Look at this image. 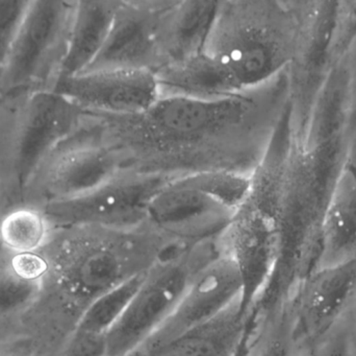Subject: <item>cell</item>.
<instances>
[{"label": "cell", "instance_id": "cell-11", "mask_svg": "<svg viewBox=\"0 0 356 356\" xmlns=\"http://www.w3.org/2000/svg\"><path fill=\"white\" fill-rule=\"evenodd\" d=\"M242 297V281L224 253L193 278L172 315L141 350L152 356L182 334L223 313Z\"/></svg>", "mask_w": 356, "mask_h": 356}, {"label": "cell", "instance_id": "cell-25", "mask_svg": "<svg viewBox=\"0 0 356 356\" xmlns=\"http://www.w3.org/2000/svg\"><path fill=\"white\" fill-rule=\"evenodd\" d=\"M29 0H0V75Z\"/></svg>", "mask_w": 356, "mask_h": 356}, {"label": "cell", "instance_id": "cell-10", "mask_svg": "<svg viewBox=\"0 0 356 356\" xmlns=\"http://www.w3.org/2000/svg\"><path fill=\"white\" fill-rule=\"evenodd\" d=\"M171 0L119 2L104 47L85 71L142 69L156 73L162 67L161 29Z\"/></svg>", "mask_w": 356, "mask_h": 356}, {"label": "cell", "instance_id": "cell-6", "mask_svg": "<svg viewBox=\"0 0 356 356\" xmlns=\"http://www.w3.org/2000/svg\"><path fill=\"white\" fill-rule=\"evenodd\" d=\"M76 3L29 0L0 75V98L54 91L68 50Z\"/></svg>", "mask_w": 356, "mask_h": 356}, {"label": "cell", "instance_id": "cell-20", "mask_svg": "<svg viewBox=\"0 0 356 356\" xmlns=\"http://www.w3.org/2000/svg\"><path fill=\"white\" fill-rule=\"evenodd\" d=\"M356 257V171L347 167L328 205L317 267ZM315 269V270H316Z\"/></svg>", "mask_w": 356, "mask_h": 356}, {"label": "cell", "instance_id": "cell-7", "mask_svg": "<svg viewBox=\"0 0 356 356\" xmlns=\"http://www.w3.org/2000/svg\"><path fill=\"white\" fill-rule=\"evenodd\" d=\"M120 171L118 156L100 137L90 112L85 125L44 159L27 186L23 204L43 208L79 198Z\"/></svg>", "mask_w": 356, "mask_h": 356}, {"label": "cell", "instance_id": "cell-29", "mask_svg": "<svg viewBox=\"0 0 356 356\" xmlns=\"http://www.w3.org/2000/svg\"><path fill=\"white\" fill-rule=\"evenodd\" d=\"M0 356H23L20 353L8 349H0Z\"/></svg>", "mask_w": 356, "mask_h": 356}, {"label": "cell", "instance_id": "cell-3", "mask_svg": "<svg viewBox=\"0 0 356 356\" xmlns=\"http://www.w3.org/2000/svg\"><path fill=\"white\" fill-rule=\"evenodd\" d=\"M305 1H220L204 52L241 89L261 87L288 70L298 52Z\"/></svg>", "mask_w": 356, "mask_h": 356}, {"label": "cell", "instance_id": "cell-5", "mask_svg": "<svg viewBox=\"0 0 356 356\" xmlns=\"http://www.w3.org/2000/svg\"><path fill=\"white\" fill-rule=\"evenodd\" d=\"M220 238L177 245L167 251L144 275L127 311L108 334L106 356L138 350L156 334L172 315L193 278L223 253Z\"/></svg>", "mask_w": 356, "mask_h": 356}, {"label": "cell", "instance_id": "cell-28", "mask_svg": "<svg viewBox=\"0 0 356 356\" xmlns=\"http://www.w3.org/2000/svg\"><path fill=\"white\" fill-rule=\"evenodd\" d=\"M254 322L255 319L254 321H253V323L251 324L250 327H249L246 336H244V339H243L242 342H241V344L238 345V349H236V353H234V355L232 356H247V351H248L249 339H250L251 332H252L253 326H254Z\"/></svg>", "mask_w": 356, "mask_h": 356}, {"label": "cell", "instance_id": "cell-1", "mask_svg": "<svg viewBox=\"0 0 356 356\" xmlns=\"http://www.w3.org/2000/svg\"><path fill=\"white\" fill-rule=\"evenodd\" d=\"M290 106L288 70L219 100H159L133 116L93 113L121 171L178 179L209 171L252 177Z\"/></svg>", "mask_w": 356, "mask_h": 356}, {"label": "cell", "instance_id": "cell-22", "mask_svg": "<svg viewBox=\"0 0 356 356\" xmlns=\"http://www.w3.org/2000/svg\"><path fill=\"white\" fill-rule=\"evenodd\" d=\"M54 229L43 209L19 205L0 217V247L15 254L39 253L49 242Z\"/></svg>", "mask_w": 356, "mask_h": 356}, {"label": "cell", "instance_id": "cell-16", "mask_svg": "<svg viewBox=\"0 0 356 356\" xmlns=\"http://www.w3.org/2000/svg\"><path fill=\"white\" fill-rule=\"evenodd\" d=\"M219 2L171 0L161 29V68L204 52Z\"/></svg>", "mask_w": 356, "mask_h": 356}, {"label": "cell", "instance_id": "cell-26", "mask_svg": "<svg viewBox=\"0 0 356 356\" xmlns=\"http://www.w3.org/2000/svg\"><path fill=\"white\" fill-rule=\"evenodd\" d=\"M307 356H355L349 343L345 318L321 340L309 347Z\"/></svg>", "mask_w": 356, "mask_h": 356}, {"label": "cell", "instance_id": "cell-23", "mask_svg": "<svg viewBox=\"0 0 356 356\" xmlns=\"http://www.w3.org/2000/svg\"><path fill=\"white\" fill-rule=\"evenodd\" d=\"M143 277L122 284L94 300L86 309L75 334L108 339L111 330L127 311Z\"/></svg>", "mask_w": 356, "mask_h": 356}, {"label": "cell", "instance_id": "cell-8", "mask_svg": "<svg viewBox=\"0 0 356 356\" xmlns=\"http://www.w3.org/2000/svg\"><path fill=\"white\" fill-rule=\"evenodd\" d=\"M276 217V207L250 189L248 198L234 213L220 238L222 251L240 275L241 307L248 314L254 311L275 269Z\"/></svg>", "mask_w": 356, "mask_h": 356}, {"label": "cell", "instance_id": "cell-14", "mask_svg": "<svg viewBox=\"0 0 356 356\" xmlns=\"http://www.w3.org/2000/svg\"><path fill=\"white\" fill-rule=\"evenodd\" d=\"M234 213L178 178L152 199L147 223L177 245H192L220 238Z\"/></svg>", "mask_w": 356, "mask_h": 356}, {"label": "cell", "instance_id": "cell-31", "mask_svg": "<svg viewBox=\"0 0 356 356\" xmlns=\"http://www.w3.org/2000/svg\"><path fill=\"white\" fill-rule=\"evenodd\" d=\"M0 217H1V208H0Z\"/></svg>", "mask_w": 356, "mask_h": 356}, {"label": "cell", "instance_id": "cell-30", "mask_svg": "<svg viewBox=\"0 0 356 356\" xmlns=\"http://www.w3.org/2000/svg\"><path fill=\"white\" fill-rule=\"evenodd\" d=\"M119 356H150L148 355L147 353H144L141 349H138V350L133 351V353H127V355H119Z\"/></svg>", "mask_w": 356, "mask_h": 356}, {"label": "cell", "instance_id": "cell-4", "mask_svg": "<svg viewBox=\"0 0 356 356\" xmlns=\"http://www.w3.org/2000/svg\"><path fill=\"white\" fill-rule=\"evenodd\" d=\"M56 91L0 98V207L1 215L23 204L31 178L44 159L89 118Z\"/></svg>", "mask_w": 356, "mask_h": 356}, {"label": "cell", "instance_id": "cell-2", "mask_svg": "<svg viewBox=\"0 0 356 356\" xmlns=\"http://www.w3.org/2000/svg\"><path fill=\"white\" fill-rule=\"evenodd\" d=\"M175 245L148 223L133 229L54 228L41 251L48 291L89 307L102 295L145 275Z\"/></svg>", "mask_w": 356, "mask_h": 356}, {"label": "cell", "instance_id": "cell-15", "mask_svg": "<svg viewBox=\"0 0 356 356\" xmlns=\"http://www.w3.org/2000/svg\"><path fill=\"white\" fill-rule=\"evenodd\" d=\"M41 252L15 254L0 247V349L22 350L47 286Z\"/></svg>", "mask_w": 356, "mask_h": 356}, {"label": "cell", "instance_id": "cell-21", "mask_svg": "<svg viewBox=\"0 0 356 356\" xmlns=\"http://www.w3.org/2000/svg\"><path fill=\"white\" fill-rule=\"evenodd\" d=\"M297 332L291 299L257 311L247 356H307Z\"/></svg>", "mask_w": 356, "mask_h": 356}, {"label": "cell", "instance_id": "cell-12", "mask_svg": "<svg viewBox=\"0 0 356 356\" xmlns=\"http://www.w3.org/2000/svg\"><path fill=\"white\" fill-rule=\"evenodd\" d=\"M54 91L83 110L113 116H133L150 108L160 98L152 71L99 69L60 79Z\"/></svg>", "mask_w": 356, "mask_h": 356}, {"label": "cell", "instance_id": "cell-19", "mask_svg": "<svg viewBox=\"0 0 356 356\" xmlns=\"http://www.w3.org/2000/svg\"><path fill=\"white\" fill-rule=\"evenodd\" d=\"M119 2V0L77 1L60 79L79 75L91 66L104 47Z\"/></svg>", "mask_w": 356, "mask_h": 356}, {"label": "cell", "instance_id": "cell-27", "mask_svg": "<svg viewBox=\"0 0 356 356\" xmlns=\"http://www.w3.org/2000/svg\"><path fill=\"white\" fill-rule=\"evenodd\" d=\"M347 334H348L349 343L355 356H356V299L353 307L349 309L346 317Z\"/></svg>", "mask_w": 356, "mask_h": 356}, {"label": "cell", "instance_id": "cell-17", "mask_svg": "<svg viewBox=\"0 0 356 356\" xmlns=\"http://www.w3.org/2000/svg\"><path fill=\"white\" fill-rule=\"evenodd\" d=\"M160 96L211 100L244 91L207 52L167 65L156 73Z\"/></svg>", "mask_w": 356, "mask_h": 356}, {"label": "cell", "instance_id": "cell-9", "mask_svg": "<svg viewBox=\"0 0 356 356\" xmlns=\"http://www.w3.org/2000/svg\"><path fill=\"white\" fill-rule=\"evenodd\" d=\"M171 178L121 171L97 189L43 207L54 228L95 226L133 229L147 223L148 208Z\"/></svg>", "mask_w": 356, "mask_h": 356}, {"label": "cell", "instance_id": "cell-18", "mask_svg": "<svg viewBox=\"0 0 356 356\" xmlns=\"http://www.w3.org/2000/svg\"><path fill=\"white\" fill-rule=\"evenodd\" d=\"M241 300L211 321L186 332L152 356H232L254 321Z\"/></svg>", "mask_w": 356, "mask_h": 356}, {"label": "cell", "instance_id": "cell-13", "mask_svg": "<svg viewBox=\"0 0 356 356\" xmlns=\"http://www.w3.org/2000/svg\"><path fill=\"white\" fill-rule=\"evenodd\" d=\"M356 299V257L314 270L291 297L297 332L309 348L336 327Z\"/></svg>", "mask_w": 356, "mask_h": 356}, {"label": "cell", "instance_id": "cell-24", "mask_svg": "<svg viewBox=\"0 0 356 356\" xmlns=\"http://www.w3.org/2000/svg\"><path fill=\"white\" fill-rule=\"evenodd\" d=\"M251 178L242 173L219 171L195 173L182 179L236 212L248 198Z\"/></svg>", "mask_w": 356, "mask_h": 356}]
</instances>
